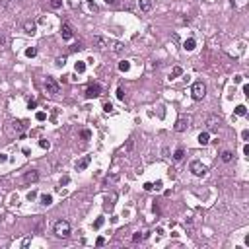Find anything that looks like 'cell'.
<instances>
[{"mask_svg": "<svg viewBox=\"0 0 249 249\" xmlns=\"http://www.w3.org/2000/svg\"><path fill=\"white\" fill-rule=\"evenodd\" d=\"M37 179H39L37 170H31V171H27V173L24 175V181H25V183H35Z\"/></svg>", "mask_w": 249, "mask_h": 249, "instance_id": "obj_9", "label": "cell"}, {"mask_svg": "<svg viewBox=\"0 0 249 249\" xmlns=\"http://www.w3.org/2000/svg\"><path fill=\"white\" fill-rule=\"evenodd\" d=\"M243 93H245V96H249V86H247V84L243 86Z\"/></svg>", "mask_w": 249, "mask_h": 249, "instance_id": "obj_42", "label": "cell"}, {"mask_svg": "<svg viewBox=\"0 0 249 249\" xmlns=\"http://www.w3.org/2000/svg\"><path fill=\"white\" fill-rule=\"evenodd\" d=\"M111 109H113V105L109 103V101H105V103H103V111H107V113H109V111H111Z\"/></svg>", "mask_w": 249, "mask_h": 249, "instance_id": "obj_34", "label": "cell"}, {"mask_svg": "<svg viewBox=\"0 0 249 249\" xmlns=\"http://www.w3.org/2000/svg\"><path fill=\"white\" fill-rule=\"evenodd\" d=\"M241 138H243V140H247V138H249V130H247V129L241 130Z\"/></svg>", "mask_w": 249, "mask_h": 249, "instance_id": "obj_36", "label": "cell"}, {"mask_svg": "<svg viewBox=\"0 0 249 249\" xmlns=\"http://www.w3.org/2000/svg\"><path fill=\"white\" fill-rule=\"evenodd\" d=\"M39 146H41V148H49V140H47V138H41V140H39Z\"/></svg>", "mask_w": 249, "mask_h": 249, "instance_id": "obj_31", "label": "cell"}, {"mask_svg": "<svg viewBox=\"0 0 249 249\" xmlns=\"http://www.w3.org/2000/svg\"><path fill=\"white\" fill-rule=\"evenodd\" d=\"M35 197H37V193H35V191H31V193H27V201H33Z\"/></svg>", "mask_w": 249, "mask_h": 249, "instance_id": "obj_37", "label": "cell"}, {"mask_svg": "<svg viewBox=\"0 0 249 249\" xmlns=\"http://www.w3.org/2000/svg\"><path fill=\"white\" fill-rule=\"evenodd\" d=\"M191 93H193V99H195V101H201L204 96H206V86H204L202 82H195Z\"/></svg>", "mask_w": 249, "mask_h": 249, "instance_id": "obj_3", "label": "cell"}, {"mask_svg": "<svg viewBox=\"0 0 249 249\" xmlns=\"http://www.w3.org/2000/svg\"><path fill=\"white\" fill-rule=\"evenodd\" d=\"M236 115H238V117H245V115H247V107H245V105H238V107H236Z\"/></svg>", "mask_w": 249, "mask_h": 249, "instance_id": "obj_18", "label": "cell"}, {"mask_svg": "<svg viewBox=\"0 0 249 249\" xmlns=\"http://www.w3.org/2000/svg\"><path fill=\"white\" fill-rule=\"evenodd\" d=\"M103 243H105L103 238H97V239H96V245H103Z\"/></svg>", "mask_w": 249, "mask_h": 249, "instance_id": "obj_41", "label": "cell"}, {"mask_svg": "<svg viewBox=\"0 0 249 249\" xmlns=\"http://www.w3.org/2000/svg\"><path fill=\"white\" fill-rule=\"evenodd\" d=\"M35 117H37V121H45V119H47V115H45V113H43V111H39V113H37V115H35Z\"/></svg>", "mask_w": 249, "mask_h": 249, "instance_id": "obj_35", "label": "cell"}, {"mask_svg": "<svg viewBox=\"0 0 249 249\" xmlns=\"http://www.w3.org/2000/svg\"><path fill=\"white\" fill-rule=\"evenodd\" d=\"M35 55H37V49H35V47H29V49L25 51V57H29V58H33Z\"/></svg>", "mask_w": 249, "mask_h": 249, "instance_id": "obj_27", "label": "cell"}, {"mask_svg": "<svg viewBox=\"0 0 249 249\" xmlns=\"http://www.w3.org/2000/svg\"><path fill=\"white\" fill-rule=\"evenodd\" d=\"M232 158H233V154H232L230 150L222 152V162H232Z\"/></svg>", "mask_w": 249, "mask_h": 249, "instance_id": "obj_22", "label": "cell"}, {"mask_svg": "<svg viewBox=\"0 0 249 249\" xmlns=\"http://www.w3.org/2000/svg\"><path fill=\"white\" fill-rule=\"evenodd\" d=\"M220 124H222V119L218 115H208L206 117V127H208V130H218V129H220Z\"/></svg>", "mask_w": 249, "mask_h": 249, "instance_id": "obj_7", "label": "cell"}, {"mask_svg": "<svg viewBox=\"0 0 249 249\" xmlns=\"http://www.w3.org/2000/svg\"><path fill=\"white\" fill-rule=\"evenodd\" d=\"M144 189H146V191H154V185H152V183H144Z\"/></svg>", "mask_w": 249, "mask_h": 249, "instance_id": "obj_39", "label": "cell"}, {"mask_svg": "<svg viewBox=\"0 0 249 249\" xmlns=\"http://www.w3.org/2000/svg\"><path fill=\"white\" fill-rule=\"evenodd\" d=\"M140 239H144V236H142L140 232H138V233H134V236H133V241H134V243H138Z\"/></svg>", "mask_w": 249, "mask_h": 249, "instance_id": "obj_32", "label": "cell"}, {"mask_svg": "<svg viewBox=\"0 0 249 249\" xmlns=\"http://www.w3.org/2000/svg\"><path fill=\"white\" fill-rule=\"evenodd\" d=\"M183 74V68L181 66H175L173 70H171V74H170V78H175V76H181Z\"/></svg>", "mask_w": 249, "mask_h": 249, "instance_id": "obj_25", "label": "cell"}, {"mask_svg": "<svg viewBox=\"0 0 249 249\" xmlns=\"http://www.w3.org/2000/svg\"><path fill=\"white\" fill-rule=\"evenodd\" d=\"M109 45H111V51H113L115 55H121L123 51H124V45H123L121 41H111V43H109Z\"/></svg>", "mask_w": 249, "mask_h": 249, "instance_id": "obj_11", "label": "cell"}, {"mask_svg": "<svg viewBox=\"0 0 249 249\" xmlns=\"http://www.w3.org/2000/svg\"><path fill=\"white\" fill-rule=\"evenodd\" d=\"M129 68H130V62H127V61H123V62L119 64V70H121V72H127Z\"/></svg>", "mask_w": 249, "mask_h": 249, "instance_id": "obj_29", "label": "cell"}, {"mask_svg": "<svg viewBox=\"0 0 249 249\" xmlns=\"http://www.w3.org/2000/svg\"><path fill=\"white\" fill-rule=\"evenodd\" d=\"M76 72H78V74H84V72H86V62L78 61L76 62Z\"/></svg>", "mask_w": 249, "mask_h": 249, "instance_id": "obj_21", "label": "cell"}, {"mask_svg": "<svg viewBox=\"0 0 249 249\" xmlns=\"http://www.w3.org/2000/svg\"><path fill=\"white\" fill-rule=\"evenodd\" d=\"M115 199H117L115 195L107 197V199H105V208H109V210H111V208H113V204H115Z\"/></svg>", "mask_w": 249, "mask_h": 249, "instance_id": "obj_19", "label": "cell"}, {"mask_svg": "<svg viewBox=\"0 0 249 249\" xmlns=\"http://www.w3.org/2000/svg\"><path fill=\"white\" fill-rule=\"evenodd\" d=\"M90 162H92V156H84L82 160H78V162H76V170H78V171L86 170V167L90 165Z\"/></svg>", "mask_w": 249, "mask_h": 249, "instance_id": "obj_8", "label": "cell"}, {"mask_svg": "<svg viewBox=\"0 0 249 249\" xmlns=\"http://www.w3.org/2000/svg\"><path fill=\"white\" fill-rule=\"evenodd\" d=\"M80 136H82L84 140H90V138H92V130H88V129H84L82 133H80Z\"/></svg>", "mask_w": 249, "mask_h": 249, "instance_id": "obj_28", "label": "cell"}, {"mask_svg": "<svg viewBox=\"0 0 249 249\" xmlns=\"http://www.w3.org/2000/svg\"><path fill=\"white\" fill-rule=\"evenodd\" d=\"M64 62H66V57H58L57 61H55V64H57V66H64Z\"/></svg>", "mask_w": 249, "mask_h": 249, "instance_id": "obj_30", "label": "cell"}, {"mask_svg": "<svg viewBox=\"0 0 249 249\" xmlns=\"http://www.w3.org/2000/svg\"><path fill=\"white\" fill-rule=\"evenodd\" d=\"M61 33H62V39H66V41H70V39H72V29H70V25H68V24H62Z\"/></svg>", "mask_w": 249, "mask_h": 249, "instance_id": "obj_12", "label": "cell"}, {"mask_svg": "<svg viewBox=\"0 0 249 249\" xmlns=\"http://www.w3.org/2000/svg\"><path fill=\"white\" fill-rule=\"evenodd\" d=\"M152 185H154L156 191H160V189H162V181H156V183H152Z\"/></svg>", "mask_w": 249, "mask_h": 249, "instance_id": "obj_38", "label": "cell"}, {"mask_svg": "<svg viewBox=\"0 0 249 249\" xmlns=\"http://www.w3.org/2000/svg\"><path fill=\"white\" fill-rule=\"evenodd\" d=\"M189 170H191L193 175H197V177H202V175L206 173V167H204V164L199 162V160H193L191 165H189Z\"/></svg>", "mask_w": 249, "mask_h": 249, "instance_id": "obj_6", "label": "cell"}, {"mask_svg": "<svg viewBox=\"0 0 249 249\" xmlns=\"http://www.w3.org/2000/svg\"><path fill=\"white\" fill-rule=\"evenodd\" d=\"M243 154H245V156H249V146H247V144L243 146Z\"/></svg>", "mask_w": 249, "mask_h": 249, "instance_id": "obj_43", "label": "cell"}, {"mask_svg": "<svg viewBox=\"0 0 249 249\" xmlns=\"http://www.w3.org/2000/svg\"><path fill=\"white\" fill-rule=\"evenodd\" d=\"M93 41H96V45H97L99 49H105V45H107V41H105L103 37H99V35H97V37H93Z\"/></svg>", "mask_w": 249, "mask_h": 249, "instance_id": "obj_20", "label": "cell"}, {"mask_svg": "<svg viewBox=\"0 0 249 249\" xmlns=\"http://www.w3.org/2000/svg\"><path fill=\"white\" fill-rule=\"evenodd\" d=\"M55 236L66 239L70 236V222H66V220H57L55 222Z\"/></svg>", "mask_w": 249, "mask_h": 249, "instance_id": "obj_1", "label": "cell"}, {"mask_svg": "<svg viewBox=\"0 0 249 249\" xmlns=\"http://www.w3.org/2000/svg\"><path fill=\"white\" fill-rule=\"evenodd\" d=\"M195 47H197V41H195L193 37H191V39H187L185 43H183V49H185V51H193Z\"/></svg>", "mask_w": 249, "mask_h": 249, "instance_id": "obj_16", "label": "cell"}, {"mask_svg": "<svg viewBox=\"0 0 249 249\" xmlns=\"http://www.w3.org/2000/svg\"><path fill=\"white\" fill-rule=\"evenodd\" d=\"M0 199H2V195H0Z\"/></svg>", "mask_w": 249, "mask_h": 249, "instance_id": "obj_44", "label": "cell"}, {"mask_svg": "<svg viewBox=\"0 0 249 249\" xmlns=\"http://www.w3.org/2000/svg\"><path fill=\"white\" fill-rule=\"evenodd\" d=\"M99 96H101V86L97 82H92L86 88V99H93V97H99Z\"/></svg>", "mask_w": 249, "mask_h": 249, "instance_id": "obj_4", "label": "cell"}, {"mask_svg": "<svg viewBox=\"0 0 249 249\" xmlns=\"http://www.w3.org/2000/svg\"><path fill=\"white\" fill-rule=\"evenodd\" d=\"M117 97H119V99H124V90H123V88H119V90H117Z\"/></svg>", "mask_w": 249, "mask_h": 249, "instance_id": "obj_33", "label": "cell"}, {"mask_svg": "<svg viewBox=\"0 0 249 249\" xmlns=\"http://www.w3.org/2000/svg\"><path fill=\"white\" fill-rule=\"evenodd\" d=\"M103 224H105V218H103V216H99L97 220L93 222V230H99V228H101V226H103Z\"/></svg>", "mask_w": 249, "mask_h": 249, "instance_id": "obj_23", "label": "cell"}, {"mask_svg": "<svg viewBox=\"0 0 249 249\" xmlns=\"http://www.w3.org/2000/svg\"><path fill=\"white\" fill-rule=\"evenodd\" d=\"M191 123H193L191 115H181L177 119V123H175V130H177V133H183V130H187L189 127H191Z\"/></svg>", "mask_w": 249, "mask_h": 249, "instance_id": "obj_2", "label": "cell"}, {"mask_svg": "<svg viewBox=\"0 0 249 249\" xmlns=\"http://www.w3.org/2000/svg\"><path fill=\"white\" fill-rule=\"evenodd\" d=\"M183 156H185L183 148H177V150H175V154H173V160H177V162H179V160H183Z\"/></svg>", "mask_w": 249, "mask_h": 249, "instance_id": "obj_24", "label": "cell"}, {"mask_svg": "<svg viewBox=\"0 0 249 249\" xmlns=\"http://www.w3.org/2000/svg\"><path fill=\"white\" fill-rule=\"evenodd\" d=\"M138 8H140L142 12H150L154 8V2L152 0H138Z\"/></svg>", "mask_w": 249, "mask_h": 249, "instance_id": "obj_10", "label": "cell"}, {"mask_svg": "<svg viewBox=\"0 0 249 249\" xmlns=\"http://www.w3.org/2000/svg\"><path fill=\"white\" fill-rule=\"evenodd\" d=\"M12 127H14V130H16V133H21V130H25V121H14L12 123Z\"/></svg>", "mask_w": 249, "mask_h": 249, "instance_id": "obj_15", "label": "cell"}, {"mask_svg": "<svg viewBox=\"0 0 249 249\" xmlns=\"http://www.w3.org/2000/svg\"><path fill=\"white\" fill-rule=\"evenodd\" d=\"M199 142H201L202 146H206V144L210 142V136H208V133H201V134H199Z\"/></svg>", "mask_w": 249, "mask_h": 249, "instance_id": "obj_17", "label": "cell"}, {"mask_svg": "<svg viewBox=\"0 0 249 249\" xmlns=\"http://www.w3.org/2000/svg\"><path fill=\"white\" fill-rule=\"evenodd\" d=\"M49 4H51V8H55V10H58L62 6V0H49Z\"/></svg>", "mask_w": 249, "mask_h": 249, "instance_id": "obj_26", "label": "cell"}, {"mask_svg": "<svg viewBox=\"0 0 249 249\" xmlns=\"http://www.w3.org/2000/svg\"><path fill=\"white\" fill-rule=\"evenodd\" d=\"M24 29H25L27 35H33L35 29H37V25H35V21H25V24H24Z\"/></svg>", "mask_w": 249, "mask_h": 249, "instance_id": "obj_14", "label": "cell"}, {"mask_svg": "<svg viewBox=\"0 0 249 249\" xmlns=\"http://www.w3.org/2000/svg\"><path fill=\"white\" fill-rule=\"evenodd\" d=\"M105 4H109V6H117V4H119V0H105Z\"/></svg>", "mask_w": 249, "mask_h": 249, "instance_id": "obj_40", "label": "cell"}, {"mask_svg": "<svg viewBox=\"0 0 249 249\" xmlns=\"http://www.w3.org/2000/svg\"><path fill=\"white\" fill-rule=\"evenodd\" d=\"M45 88H47V93H51V96H57V93L61 92V86H58V82H57L53 76H47V80H45Z\"/></svg>", "mask_w": 249, "mask_h": 249, "instance_id": "obj_5", "label": "cell"}, {"mask_svg": "<svg viewBox=\"0 0 249 249\" xmlns=\"http://www.w3.org/2000/svg\"><path fill=\"white\" fill-rule=\"evenodd\" d=\"M39 202L43 204V206H49V204H53V195H49V193H43L39 197Z\"/></svg>", "mask_w": 249, "mask_h": 249, "instance_id": "obj_13", "label": "cell"}]
</instances>
